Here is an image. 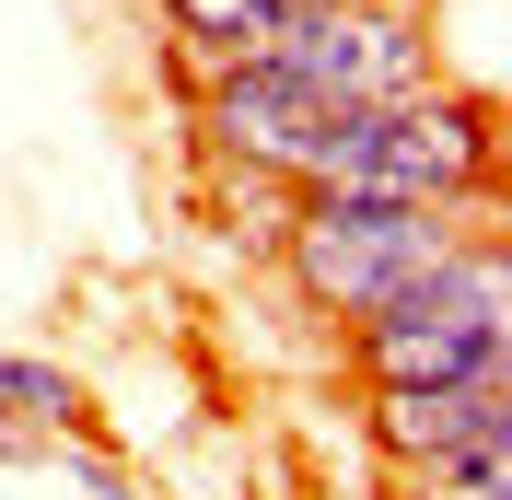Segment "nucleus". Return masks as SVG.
Here are the masks:
<instances>
[{"label": "nucleus", "mask_w": 512, "mask_h": 500, "mask_svg": "<svg viewBox=\"0 0 512 500\" xmlns=\"http://www.w3.org/2000/svg\"><path fill=\"white\" fill-rule=\"evenodd\" d=\"M291 187H361V198H443V210H478L501 198V117H489L478 82H431L408 105H338V117L303 140Z\"/></svg>", "instance_id": "obj_2"}, {"label": "nucleus", "mask_w": 512, "mask_h": 500, "mask_svg": "<svg viewBox=\"0 0 512 500\" xmlns=\"http://www.w3.org/2000/svg\"><path fill=\"white\" fill-rule=\"evenodd\" d=\"M408 500H512V442H489V454H454V466L408 477Z\"/></svg>", "instance_id": "obj_7"}, {"label": "nucleus", "mask_w": 512, "mask_h": 500, "mask_svg": "<svg viewBox=\"0 0 512 500\" xmlns=\"http://www.w3.org/2000/svg\"><path fill=\"white\" fill-rule=\"evenodd\" d=\"M361 384H466V373H501L512 361V256L501 233H466V245L431 268L419 291H396L384 314H361L338 338Z\"/></svg>", "instance_id": "obj_3"}, {"label": "nucleus", "mask_w": 512, "mask_h": 500, "mask_svg": "<svg viewBox=\"0 0 512 500\" xmlns=\"http://www.w3.org/2000/svg\"><path fill=\"white\" fill-rule=\"evenodd\" d=\"M361 431H373V454L396 477L489 454V442H512V361L501 373H466V384H361Z\"/></svg>", "instance_id": "obj_5"}, {"label": "nucleus", "mask_w": 512, "mask_h": 500, "mask_svg": "<svg viewBox=\"0 0 512 500\" xmlns=\"http://www.w3.org/2000/svg\"><path fill=\"white\" fill-rule=\"evenodd\" d=\"M268 59L315 105H408L443 82V35H431V0H338V12H291Z\"/></svg>", "instance_id": "obj_4"}, {"label": "nucleus", "mask_w": 512, "mask_h": 500, "mask_svg": "<svg viewBox=\"0 0 512 500\" xmlns=\"http://www.w3.org/2000/svg\"><path fill=\"white\" fill-rule=\"evenodd\" d=\"M59 442H105L94 384L47 361V349H0V466L12 454H59Z\"/></svg>", "instance_id": "obj_6"}, {"label": "nucleus", "mask_w": 512, "mask_h": 500, "mask_svg": "<svg viewBox=\"0 0 512 500\" xmlns=\"http://www.w3.org/2000/svg\"><path fill=\"white\" fill-rule=\"evenodd\" d=\"M59 466H70V489H82V500H140V477H128L105 442H59Z\"/></svg>", "instance_id": "obj_8"}, {"label": "nucleus", "mask_w": 512, "mask_h": 500, "mask_svg": "<svg viewBox=\"0 0 512 500\" xmlns=\"http://www.w3.org/2000/svg\"><path fill=\"white\" fill-rule=\"evenodd\" d=\"M466 233H501V198L478 210H443V198H361V187H291V233H280V268L291 303L326 314L350 338L361 314H384L396 291H419Z\"/></svg>", "instance_id": "obj_1"}]
</instances>
